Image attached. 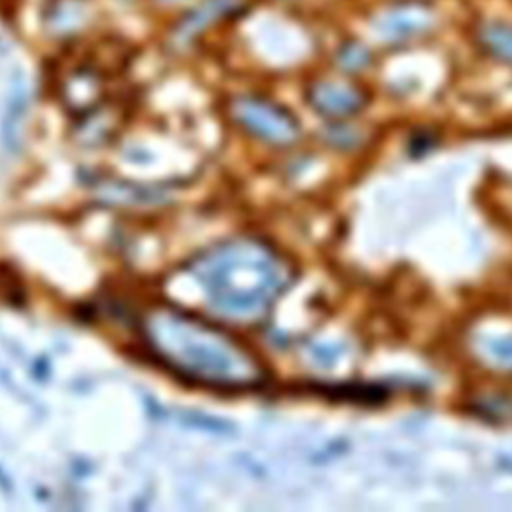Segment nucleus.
<instances>
[{
    "instance_id": "nucleus-2",
    "label": "nucleus",
    "mask_w": 512,
    "mask_h": 512,
    "mask_svg": "<svg viewBox=\"0 0 512 512\" xmlns=\"http://www.w3.org/2000/svg\"><path fill=\"white\" fill-rule=\"evenodd\" d=\"M190 272L212 308L238 322L262 320L292 280L290 262L258 238L220 242L196 256Z\"/></svg>"
},
{
    "instance_id": "nucleus-7",
    "label": "nucleus",
    "mask_w": 512,
    "mask_h": 512,
    "mask_svg": "<svg viewBox=\"0 0 512 512\" xmlns=\"http://www.w3.org/2000/svg\"><path fill=\"white\" fill-rule=\"evenodd\" d=\"M486 356L498 364L504 366L506 370H512V336H498V338H490L484 344Z\"/></svg>"
},
{
    "instance_id": "nucleus-3",
    "label": "nucleus",
    "mask_w": 512,
    "mask_h": 512,
    "mask_svg": "<svg viewBox=\"0 0 512 512\" xmlns=\"http://www.w3.org/2000/svg\"><path fill=\"white\" fill-rule=\"evenodd\" d=\"M232 116L248 132L274 146H290L300 136L298 120L288 110L266 98H236L232 102Z\"/></svg>"
},
{
    "instance_id": "nucleus-8",
    "label": "nucleus",
    "mask_w": 512,
    "mask_h": 512,
    "mask_svg": "<svg viewBox=\"0 0 512 512\" xmlns=\"http://www.w3.org/2000/svg\"><path fill=\"white\" fill-rule=\"evenodd\" d=\"M340 58L344 62L342 66H346V68H360L368 60V54H366V50L362 46H350V48L342 50Z\"/></svg>"
},
{
    "instance_id": "nucleus-5",
    "label": "nucleus",
    "mask_w": 512,
    "mask_h": 512,
    "mask_svg": "<svg viewBox=\"0 0 512 512\" xmlns=\"http://www.w3.org/2000/svg\"><path fill=\"white\" fill-rule=\"evenodd\" d=\"M432 14L424 4L410 2V4H398L382 14L378 20V26L382 34L390 38H406L412 34H418L430 26Z\"/></svg>"
},
{
    "instance_id": "nucleus-6",
    "label": "nucleus",
    "mask_w": 512,
    "mask_h": 512,
    "mask_svg": "<svg viewBox=\"0 0 512 512\" xmlns=\"http://www.w3.org/2000/svg\"><path fill=\"white\" fill-rule=\"evenodd\" d=\"M480 46L494 58L512 64V24L484 22L478 28Z\"/></svg>"
},
{
    "instance_id": "nucleus-1",
    "label": "nucleus",
    "mask_w": 512,
    "mask_h": 512,
    "mask_svg": "<svg viewBox=\"0 0 512 512\" xmlns=\"http://www.w3.org/2000/svg\"><path fill=\"white\" fill-rule=\"evenodd\" d=\"M140 332L150 352L194 384L246 390L266 380L258 356L220 326L170 304H154L140 316Z\"/></svg>"
},
{
    "instance_id": "nucleus-4",
    "label": "nucleus",
    "mask_w": 512,
    "mask_h": 512,
    "mask_svg": "<svg viewBox=\"0 0 512 512\" xmlns=\"http://www.w3.org/2000/svg\"><path fill=\"white\" fill-rule=\"evenodd\" d=\"M314 110L328 118H346L364 106V94L348 82L322 80L310 88L308 96Z\"/></svg>"
}]
</instances>
